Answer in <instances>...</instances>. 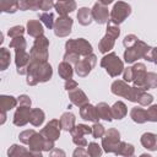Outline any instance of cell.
Segmentation results:
<instances>
[{"label": "cell", "instance_id": "ab89813d", "mask_svg": "<svg viewBox=\"0 0 157 157\" xmlns=\"http://www.w3.org/2000/svg\"><path fill=\"white\" fill-rule=\"evenodd\" d=\"M10 48H13V49H26L27 48V42L23 38V36L12 38L11 42H10Z\"/></svg>", "mask_w": 157, "mask_h": 157}, {"label": "cell", "instance_id": "74e56055", "mask_svg": "<svg viewBox=\"0 0 157 157\" xmlns=\"http://www.w3.org/2000/svg\"><path fill=\"white\" fill-rule=\"evenodd\" d=\"M39 21L49 29L54 28V23H55V18H54V15L53 12L50 11H45V12H42L39 15Z\"/></svg>", "mask_w": 157, "mask_h": 157}, {"label": "cell", "instance_id": "ba28073f", "mask_svg": "<svg viewBox=\"0 0 157 157\" xmlns=\"http://www.w3.org/2000/svg\"><path fill=\"white\" fill-rule=\"evenodd\" d=\"M92 45L88 40L85 38H77V39H69L65 43V52H74L78 54L80 56H87L92 54Z\"/></svg>", "mask_w": 157, "mask_h": 157}, {"label": "cell", "instance_id": "d6a6232c", "mask_svg": "<svg viewBox=\"0 0 157 157\" xmlns=\"http://www.w3.org/2000/svg\"><path fill=\"white\" fill-rule=\"evenodd\" d=\"M134 152H135V147L131 145V144H128L125 141H120L117 151L114 152L117 156H124V157H130V156H134Z\"/></svg>", "mask_w": 157, "mask_h": 157}, {"label": "cell", "instance_id": "484cf974", "mask_svg": "<svg viewBox=\"0 0 157 157\" xmlns=\"http://www.w3.org/2000/svg\"><path fill=\"white\" fill-rule=\"evenodd\" d=\"M97 113L99 119H103L105 121H112L113 120V115H112V108L105 103V102H99L97 105Z\"/></svg>", "mask_w": 157, "mask_h": 157}, {"label": "cell", "instance_id": "9c48e42d", "mask_svg": "<svg viewBox=\"0 0 157 157\" xmlns=\"http://www.w3.org/2000/svg\"><path fill=\"white\" fill-rule=\"evenodd\" d=\"M120 141V132L114 128L108 129L102 137V148L107 153H114Z\"/></svg>", "mask_w": 157, "mask_h": 157}, {"label": "cell", "instance_id": "603a6c76", "mask_svg": "<svg viewBox=\"0 0 157 157\" xmlns=\"http://www.w3.org/2000/svg\"><path fill=\"white\" fill-rule=\"evenodd\" d=\"M60 124H61V129L64 131L70 132L74 128H75V123H76V118L71 112H65L61 114L60 117Z\"/></svg>", "mask_w": 157, "mask_h": 157}, {"label": "cell", "instance_id": "cb8c5ba5", "mask_svg": "<svg viewBox=\"0 0 157 157\" xmlns=\"http://www.w3.org/2000/svg\"><path fill=\"white\" fill-rule=\"evenodd\" d=\"M76 17H77L78 23L82 25V26H90L91 22L93 21L92 10L88 9V7H81V9H78Z\"/></svg>", "mask_w": 157, "mask_h": 157}, {"label": "cell", "instance_id": "7a4b0ae2", "mask_svg": "<svg viewBox=\"0 0 157 157\" xmlns=\"http://www.w3.org/2000/svg\"><path fill=\"white\" fill-rule=\"evenodd\" d=\"M110 91L113 94H115L118 97L126 98L128 101L134 102V103H137L141 94L145 92V90L142 87L129 86L128 82L124 80H115L110 86Z\"/></svg>", "mask_w": 157, "mask_h": 157}, {"label": "cell", "instance_id": "7dc6e473", "mask_svg": "<svg viewBox=\"0 0 157 157\" xmlns=\"http://www.w3.org/2000/svg\"><path fill=\"white\" fill-rule=\"evenodd\" d=\"M144 59L147 60V61H150V63H152V64H155V65H157V48L156 47L155 48H151L146 53V55L144 56Z\"/></svg>", "mask_w": 157, "mask_h": 157}, {"label": "cell", "instance_id": "7bdbcfd3", "mask_svg": "<svg viewBox=\"0 0 157 157\" xmlns=\"http://www.w3.org/2000/svg\"><path fill=\"white\" fill-rule=\"evenodd\" d=\"M152 102H153V96L150 94V93H147V92L145 91V92L141 94V97H140V99H139L137 103H139L141 107H147V105H151Z\"/></svg>", "mask_w": 157, "mask_h": 157}, {"label": "cell", "instance_id": "6f0895ef", "mask_svg": "<svg viewBox=\"0 0 157 157\" xmlns=\"http://www.w3.org/2000/svg\"><path fill=\"white\" fill-rule=\"evenodd\" d=\"M5 121H6V112L1 110V121H0V124H4Z\"/></svg>", "mask_w": 157, "mask_h": 157}, {"label": "cell", "instance_id": "d4e9b609", "mask_svg": "<svg viewBox=\"0 0 157 157\" xmlns=\"http://www.w3.org/2000/svg\"><path fill=\"white\" fill-rule=\"evenodd\" d=\"M17 104H18V99L15 98L13 96H7V94L0 96V110L9 112L12 108H15Z\"/></svg>", "mask_w": 157, "mask_h": 157}, {"label": "cell", "instance_id": "11a10c76", "mask_svg": "<svg viewBox=\"0 0 157 157\" xmlns=\"http://www.w3.org/2000/svg\"><path fill=\"white\" fill-rule=\"evenodd\" d=\"M72 156H74V157H82V156H88V153H87V150H86V151L83 150V147H77V148L72 152Z\"/></svg>", "mask_w": 157, "mask_h": 157}, {"label": "cell", "instance_id": "91938a15", "mask_svg": "<svg viewBox=\"0 0 157 157\" xmlns=\"http://www.w3.org/2000/svg\"><path fill=\"white\" fill-rule=\"evenodd\" d=\"M2 42H4V34L1 33V34H0V43H2Z\"/></svg>", "mask_w": 157, "mask_h": 157}, {"label": "cell", "instance_id": "7402d4cb", "mask_svg": "<svg viewBox=\"0 0 157 157\" xmlns=\"http://www.w3.org/2000/svg\"><path fill=\"white\" fill-rule=\"evenodd\" d=\"M26 29H27V33L33 37V38H37L42 34H44V29H43V23L38 20H29L27 22V26H26Z\"/></svg>", "mask_w": 157, "mask_h": 157}, {"label": "cell", "instance_id": "44dd1931", "mask_svg": "<svg viewBox=\"0 0 157 157\" xmlns=\"http://www.w3.org/2000/svg\"><path fill=\"white\" fill-rule=\"evenodd\" d=\"M140 142L142 147L148 151H157V134L153 132H144L140 137Z\"/></svg>", "mask_w": 157, "mask_h": 157}, {"label": "cell", "instance_id": "f546056e", "mask_svg": "<svg viewBox=\"0 0 157 157\" xmlns=\"http://www.w3.org/2000/svg\"><path fill=\"white\" fill-rule=\"evenodd\" d=\"M58 72H59V76L66 81V80H69V78H72L74 69H72V66H71L70 63L63 60V61L59 63V65H58Z\"/></svg>", "mask_w": 157, "mask_h": 157}, {"label": "cell", "instance_id": "7c38bea8", "mask_svg": "<svg viewBox=\"0 0 157 157\" xmlns=\"http://www.w3.org/2000/svg\"><path fill=\"white\" fill-rule=\"evenodd\" d=\"M29 61H31V54H28L26 49H15V64H16L17 74L26 75Z\"/></svg>", "mask_w": 157, "mask_h": 157}, {"label": "cell", "instance_id": "8992f818", "mask_svg": "<svg viewBox=\"0 0 157 157\" xmlns=\"http://www.w3.org/2000/svg\"><path fill=\"white\" fill-rule=\"evenodd\" d=\"M150 49H151V47L147 43H145V42H142V40L139 39L132 45L125 48V52H124V61L126 64H132L136 60L144 58Z\"/></svg>", "mask_w": 157, "mask_h": 157}, {"label": "cell", "instance_id": "3957f363", "mask_svg": "<svg viewBox=\"0 0 157 157\" xmlns=\"http://www.w3.org/2000/svg\"><path fill=\"white\" fill-rule=\"evenodd\" d=\"M101 66L103 69H105L107 74L110 76V77H117L119 76L120 74H123L124 71V63L123 60L114 53V52H110V53H107L102 59H101Z\"/></svg>", "mask_w": 157, "mask_h": 157}, {"label": "cell", "instance_id": "d6986e66", "mask_svg": "<svg viewBox=\"0 0 157 157\" xmlns=\"http://www.w3.org/2000/svg\"><path fill=\"white\" fill-rule=\"evenodd\" d=\"M69 99H70L71 104H74V105H76L78 108L88 103V98H87L86 93L78 87L69 91Z\"/></svg>", "mask_w": 157, "mask_h": 157}, {"label": "cell", "instance_id": "52a82bcc", "mask_svg": "<svg viewBox=\"0 0 157 157\" xmlns=\"http://www.w3.org/2000/svg\"><path fill=\"white\" fill-rule=\"evenodd\" d=\"M130 13H131V6L128 2L117 1L110 11V17L108 22L119 26L130 16Z\"/></svg>", "mask_w": 157, "mask_h": 157}, {"label": "cell", "instance_id": "b9f144b4", "mask_svg": "<svg viewBox=\"0 0 157 157\" xmlns=\"http://www.w3.org/2000/svg\"><path fill=\"white\" fill-rule=\"evenodd\" d=\"M25 33V27L23 26H13L7 31V36L10 38H16V37H21Z\"/></svg>", "mask_w": 157, "mask_h": 157}, {"label": "cell", "instance_id": "836d02e7", "mask_svg": "<svg viewBox=\"0 0 157 157\" xmlns=\"http://www.w3.org/2000/svg\"><path fill=\"white\" fill-rule=\"evenodd\" d=\"M43 0H20V10L21 11H37L40 10Z\"/></svg>", "mask_w": 157, "mask_h": 157}, {"label": "cell", "instance_id": "f5cc1de1", "mask_svg": "<svg viewBox=\"0 0 157 157\" xmlns=\"http://www.w3.org/2000/svg\"><path fill=\"white\" fill-rule=\"evenodd\" d=\"M72 142L77 146V147H87V145H88V142H87V140L82 136V137H72Z\"/></svg>", "mask_w": 157, "mask_h": 157}, {"label": "cell", "instance_id": "5b68a950", "mask_svg": "<svg viewBox=\"0 0 157 157\" xmlns=\"http://www.w3.org/2000/svg\"><path fill=\"white\" fill-rule=\"evenodd\" d=\"M48 48H49V39L44 34L37 37L33 42V45H32L31 50H29L31 60L48 61V58H49Z\"/></svg>", "mask_w": 157, "mask_h": 157}, {"label": "cell", "instance_id": "8d00e7d4", "mask_svg": "<svg viewBox=\"0 0 157 157\" xmlns=\"http://www.w3.org/2000/svg\"><path fill=\"white\" fill-rule=\"evenodd\" d=\"M142 88L145 91L152 90V88H157V74L156 72H147L146 74Z\"/></svg>", "mask_w": 157, "mask_h": 157}, {"label": "cell", "instance_id": "ac0fdd59", "mask_svg": "<svg viewBox=\"0 0 157 157\" xmlns=\"http://www.w3.org/2000/svg\"><path fill=\"white\" fill-rule=\"evenodd\" d=\"M80 117H81L83 120L92 121V123H97V121L99 120V117H98L96 105L91 104L90 102H88L87 104L80 107Z\"/></svg>", "mask_w": 157, "mask_h": 157}, {"label": "cell", "instance_id": "9f6ffc18", "mask_svg": "<svg viewBox=\"0 0 157 157\" xmlns=\"http://www.w3.org/2000/svg\"><path fill=\"white\" fill-rule=\"evenodd\" d=\"M56 155H60V156H65V152L61 151V150H58V148H53L52 152H50V156H56Z\"/></svg>", "mask_w": 157, "mask_h": 157}, {"label": "cell", "instance_id": "4dcf8cb0", "mask_svg": "<svg viewBox=\"0 0 157 157\" xmlns=\"http://www.w3.org/2000/svg\"><path fill=\"white\" fill-rule=\"evenodd\" d=\"M7 156L9 157H21V156H33L32 152L29 150H27L26 147H23L22 145H11L10 148L7 150Z\"/></svg>", "mask_w": 157, "mask_h": 157}, {"label": "cell", "instance_id": "f6af8a7d", "mask_svg": "<svg viewBox=\"0 0 157 157\" xmlns=\"http://www.w3.org/2000/svg\"><path fill=\"white\" fill-rule=\"evenodd\" d=\"M80 55L78 54H76V53H74V52H65V54H64V60L65 61H67V63H70L71 65H75L76 63H78V60H80Z\"/></svg>", "mask_w": 157, "mask_h": 157}, {"label": "cell", "instance_id": "9a60e30c", "mask_svg": "<svg viewBox=\"0 0 157 157\" xmlns=\"http://www.w3.org/2000/svg\"><path fill=\"white\" fill-rule=\"evenodd\" d=\"M45 141H47V137H44L40 132L33 134V136L31 137V140L28 142L29 151L32 152L33 156H39V157L42 156V151H44Z\"/></svg>", "mask_w": 157, "mask_h": 157}, {"label": "cell", "instance_id": "f907efd6", "mask_svg": "<svg viewBox=\"0 0 157 157\" xmlns=\"http://www.w3.org/2000/svg\"><path fill=\"white\" fill-rule=\"evenodd\" d=\"M17 99H18V105H29L31 107V104H32V101H31L29 96H27V94H21Z\"/></svg>", "mask_w": 157, "mask_h": 157}, {"label": "cell", "instance_id": "1f68e13d", "mask_svg": "<svg viewBox=\"0 0 157 157\" xmlns=\"http://www.w3.org/2000/svg\"><path fill=\"white\" fill-rule=\"evenodd\" d=\"M45 119V114L40 108H33L31 110V118H29V123L33 126H40L44 123Z\"/></svg>", "mask_w": 157, "mask_h": 157}, {"label": "cell", "instance_id": "60d3db41", "mask_svg": "<svg viewBox=\"0 0 157 157\" xmlns=\"http://www.w3.org/2000/svg\"><path fill=\"white\" fill-rule=\"evenodd\" d=\"M105 134V129H104V126L101 124V123H93V125H92V136L94 137V139H98V137H103V135Z\"/></svg>", "mask_w": 157, "mask_h": 157}, {"label": "cell", "instance_id": "bcb514c9", "mask_svg": "<svg viewBox=\"0 0 157 157\" xmlns=\"http://www.w3.org/2000/svg\"><path fill=\"white\" fill-rule=\"evenodd\" d=\"M36 131L34 130H25V131H22V132H20V135H18V139H20V141L22 142V144H26V145H28V142H29V140H31V137L33 136V134H34Z\"/></svg>", "mask_w": 157, "mask_h": 157}, {"label": "cell", "instance_id": "ffe728a7", "mask_svg": "<svg viewBox=\"0 0 157 157\" xmlns=\"http://www.w3.org/2000/svg\"><path fill=\"white\" fill-rule=\"evenodd\" d=\"M77 7L75 0H64V1H56L54 5L55 11L59 13V16H67L70 12L75 11Z\"/></svg>", "mask_w": 157, "mask_h": 157}, {"label": "cell", "instance_id": "8fae6325", "mask_svg": "<svg viewBox=\"0 0 157 157\" xmlns=\"http://www.w3.org/2000/svg\"><path fill=\"white\" fill-rule=\"evenodd\" d=\"M74 20L69 16H59L54 23V34L59 38L67 37L71 33Z\"/></svg>", "mask_w": 157, "mask_h": 157}, {"label": "cell", "instance_id": "2e32d148", "mask_svg": "<svg viewBox=\"0 0 157 157\" xmlns=\"http://www.w3.org/2000/svg\"><path fill=\"white\" fill-rule=\"evenodd\" d=\"M31 107L29 105H18V108H16L15 114H13V124L16 126H25L31 118Z\"/></svg>", "mask_w": 157, "mask_h": 157}, {"label": "cell", "instance_id": "5bb4252c", "mask_svg": "<svg viewBox=\"0 0 157 157\" xmlns=\"http://www.w3.org/2000/svg\"><path fill=\"white\" fill-rule=\"evenodd\" d=\"M92 17L93 21H96L98 25H104L108 23L109 17H110V12L107 7V5H103L101 2H96L92 6Z\"/></svg>", "mask_w": 157, "mask_h": 157}, {"label": "cell", "instance_id": "e0dca14e", "mask_svg": "<svg viewBox=\"0 0 157 157\" xmlns=\"http://www.w3.org/2000/svg\"><path fill=\"white\" fill-rule=\"evenodd\" d=\"M131 69H132V83H134V86L142 87L145 77H146V74H147L145 64L136 63L135 65L131 66Z\"/></svg>", "mask_w": 157, "mask_h": 157}, {"label": "cell", "instance_id": "680465c9", "mask_svg": "<svg viewBox=\"0 0 157 157\" xmlns=\"http://www.w3.org/2000/svg\"><path fill=\"white\" fill-rule=\"evenodd\" d=\"M114 0H97V2H101V4H103V5H109V4H112Z\"/></svg>", "mask_w": 157, "mask_h": 157}, {"label": "cell", "instance_id": "4fadbf2b", "mask_svg": "<svg viewBox=\"0 0 157 157\" xmlns=\"http://www.w3.org/2000/svg\"><path fill=\"white\" fill-rule=\"evenodd\" d=\"M60 131H61V124H60V120L58 119H52L42 130H40V134L49 139V140H53V141H56L59 137H60Z\"/></svg>", "mask_w": 157, "mask_h": 157}, {"label": "cell", "instance_id": "c3c4849f", "mask_svg": "<svg viewBox=\"0 0 157 157\" xmlns=\"http://www.w3.org/2000/svg\"><path fill=\"white\" fill-rule=\"evenodd\" d=\"M139 40V38L135 36V34H128V36H125L124 37V39H123V45L125 47V48H128V47H130V45H132L135 42H137Z\"/></svg>", "mask_w": 157, "mask_h": 157}, {"label": "cell", "instance_id": "db71d44e", "mask_svg": "<svg viewBox=\"0 0 157 157\" xmlns=\"http://www.w3.org/2000/svg\"><path fill=\"white\" fill-rule=\"evenodd\" d=\"M64 87H65V90L69 92V91H71V90H74V88L78 87V85H77V82H76L75 80H72V78H69V80H66V81H65V85H64Z\"/></svg>", "mask_w": 157, "mask_h": 157}, {"label": "cell", "instance_id": "f1b7e54d", "mask_svg": "<svg viewBox=\"0 0 157 157\" xmlns=\"http://www.w3.org/2000/svg\"><path fill=\"white\" fill-rule=\"evenodd\" d=\"M0 10L6 13H15L20 10V0H0Z\"/></svg>", "mask_w": 157, "mask_h": 157}, {"label": "cell", "instance_id": "30bf717a", "mask_svg": "<svg viewBox=\"0 0 157 157\" xmlns=\"http://www.w3.org/2000/svg\"><path fill=\"white\" fill-rule=\"evenodd\" d=\"M97 64V56L92 53L87 56H83V59H80L78 63L75 64V72L78 77H86L92 71V69Z\"/></svg>", "mask_w": 157, "mask_h": 157}, {"label": "cell", "instance_id": "4316f807", "mask_svg": "<svg viewBox=\"0 0 157 157\" xmlns=\"http://www.w3.org/2000/svg\"><path fill=\"white\" fill-rule=\"evenodd\" d=\"M130 118L137 124H144L147 121V113L141 107H132L130 110Z\"/></svg>", "mask_w": 157, "mask_h": 157}, {"label": "cell", "instance_id": "94428289", "mask_svg": "<svg viewBox=\"0 0 157 157\" xmlns=\"http://www.w3.org/2000/svg\"><path fill=\"white\" fill-rule=\"evenodd\" d=\"M56 1H64V0H56Z\"/></svg>", "mask_w": 157, "mask_h": 157}, {"label": "cell", "instance_id": "83f0119b", "mask_svg": "<svg viewBox=\"0 0 157 157\" xmlns=\"http://www.w3.org/2000/svg\"><path fill=\"white\" fill-rule=\"evenodd\" d=\"M110 108H112V115H113V119H118V120H120V119L125 118V115H126V113H128V108H126L125 103L121 102V101L115 102Z\"/></svg>", "mask_w": 157, "mask_h": 157}, {"label": "cell", "instance_id": "277c9868", "mask_svg": "<svg viewBox=\"0 0 157 157\" xmlns=\"http://www.w3.org/2000/svg\"><path fill=\"white\" fill-rule=\"evenodd\" d=\"M120 36V28L118 25H113V23H109L108 22V26H107V31H105V34L104 37L99 40L98 43V50L102 53V54H107L109 53L114 44H115V39Z\"/></svg>", "mask_w": 157, "mask_h": 157}, {"label": "cell", "instance_id": "6da1fadb", "mask_svg": "<svg viewBox=\"0 0 157 157\" xmlns=\"http://www.w3.org/2000/svg\"><path fill=\"white\" fill-rule=\"evenodd\" d=\"M26 82L29 86H36L39 82H48L53 76L52 65L48 61L31 60L27 66Z\"/></svg>", "mask_w": 157, "mask_h": 157}, {"label": "cell", "instance_id": "681fc988", "mask_svg": "<svg viewBox=\"0 0 157 157\" xmlns=\"http://www.w3.org/2000/svg\"><path fill=\"white\" fill-rule=\"evenodd\" d=\"M123 78L126 82H132V69L131 66H128L123 71Z\"/></svg>", "mask_w": 157, "mask_h": 157}, {"label": "cell", "instance_id": "816d5d0a", "mask_svg": "<svg viewBox=\"0 0 157 157\" xmlns=\"http://www.w3.org/2000/svg\"><path fill=\"white\" fill-rule=\"evenodd\" d=\"M54 1L53 0H43L42 1V6H40V10L43 11V12H45V11H49V10H52L53 7H54Z\"/></svg>", "mask_w": 157, "mask_h": 157}, {"label": "cell", "instance_id": "d590c367", "mask_svg": "<svg viewBox=\"0 0 157 157\" xmlns=\"http://www.w3.org/2000/svg\"><path fill=\"white\" fill-rule=\"evenodd\" d=\"M11 63V54L9 52V49L6 48H0V70L4 71L10 66Z\"/></svg>", "mask_w": 157, "mask_h": 157}, {"label": "cell", "instance_id": "ee69618b", "mask_svg": "<svg viewBox=\"0 0 157 157\" xmlns=\"http://www.w3.org/2000/svg\"><path fill=\"white\" fill-rule=\"evenodd\" d=\"M147 121H152V123H157V104H151L147 110Z\"/></svg>", "mask_w": 157, "mask_h": 157}, {"label": "cell", "instance_id": "e575fe53", "mask_svg": "<svg viewBox=\"0 0 157 157\" xmlns=\"http://www.w3.org/2000/svg\"><path fill=\"white\" fill-rule=\"evenodd\" d=\"M72 137H82L85 135H90L92 134V126H88L86 124H78L75 125V128L70 131Z\"/></svg>", "mask_w": 157, "mask_h": 157}, {"label": "cell", "instance_id": "f35d334b", "mask_svg": "<svg viewBox=\"0 0 157 157\" xmlns=\"http://www.w3.org/2000/svg\"><path fill=\"white\" fill-rule=\"evenodd\" d=\"M87 153L91 157H101L103 153V148L97 142H90L87 145Z\"/></svg>", "mask_w": 157, "mask_h": 157}]
</instances>
